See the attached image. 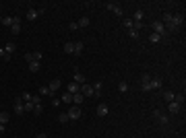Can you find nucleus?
Returning a JSON list of instances; mask_svg holds the SVG:
<instances>
[{
	"mask_svg": "<svg viewBox=\"0 0 186 138\" xmlns=\"http://www.w3.org/2000/svg\"><path fill=\"white\" fill-rule=\"evenodd\" d=\"M72 103H75V105H81L83 103V95H81V93H75V95H72Z\"/></svg>",
	"mask_w": 186,
	"mask_h": 138,
	"instance_id": "b1692460",
	"label": "nucleus"
},
{
	"mask_svg": "<svg viewBox=\"0 0 186 138\" xmlns=\"http://www.w3.org/2000/svg\"><path fill=\"white\" fill-rule=\"evenodd\" d=\"M79 89H81V85H77V82H68V87H66V93L75 95V93H79Z\"/></svg>",
	"mask_w": 186,
	"mask_h": 138,
	"instance_id": "4468645a",
	"label": "nucleus"
},
{
	"mask_svg": "<svg viewBox=\"0 0 186 138\" xmlns=\"http://www.w3.org/2000/svg\"><path fill=\"white\" fill-rule=\"evenodd\" d=\"M72 82H77V85H85V76H83L77 68H75V81H72Z\"/></svg>",
	"mask_w": 186,
	"mask_h": 138,
	"instance_id": "dca6fc26",
	"label": "nucleus"
},
{
	"mask_svg": "<svg viewBox=\"0 0 186 138\" xmlns=\"http://www.w3.org/2000/svg\"><path fill=\"white\" fill-rule=\"evenodd\" d=\"M174 101L182 105V103H184V93H178V95H174Z\"/></svg>",
	"mask_w": 186,
	"mask_h": 138,
	"instance_id": "2f4dec72",
	"label": "nucleus"
},
{
	"mask_svg": "<svg viewBox=\"0 0 186 138\" xmlns=\"http://www.w3.org/2000/svg\"><path fill=\"white\" fill-rule=\"evenodd\" d=\"M161 87H163V81L159 79V76L151 79V91H153V89H161Z\"/></svg>",
	"mask_w": 186,
	"mask_h": 138,
	"instance_id": "2eb2a0df",
	"label": "nucleus"
},
{
	"mask_svg": "<svg viewBox=\"0 0 186 138\" xmlns=\"http://www.w3.org/2000/svg\"><path fill=\"white\" fill-rule=\"evenodd\" d=\"M23 107H25V114H27V111H33V107H35V105L31 103V101H27V103H23Z\"/></svg>",
	"mask_w": 186,
	"mask_h": 138,
	"instance_id": "e433bc0d",
	"label": "nucleus"
},
{
	"mask_svg": "<svg viewBox=\"0 0 186 138\" xmlns=\"http://www.w3.org/2000/svg\"><path fill=\"white\" fill-rule=\"evenodd\" d=\"M64 52H66V54H75V43H72V41H66V43H64Z\"/></svg>",
	"mask_w": 186,
	"mask_h": 138,
	"instance_id": "4be33fe9",
	"label": "nucleus"
},
{
	"mask_svg": "<svg viewBox=\"0 0 186 138\" xmlns=\"http://www.w3.org/2000/svg\"><path fill=\"white\" fill-rule=\"evenodd\" d=\"M68 29H70V31H77V29H79V25H77V23H70Z\"/></svg>",
	"mask_w": 186,
	"mask_h": 138,
	"instance_id": "ea45409f",
	"label": "nucleus"
},
{
	"mask_svg": "<svg viewBox=\"0 0 186 138\" xmlns=\"http://www.w3.org/2000/svg\"><path fill=\"white\" fill-rule=\"evenodd\" d=\"M4 50H6V54H15V50H17V43H15V41H8V43H6V46H4Z\"/></svg>",
	"mask_w": 186,
	"mask_h": 138,
	"instance_id": "a211bd4d",
	"label": "nucleus"
},
{
	"mask_svg": "<svg viewBox=\"0 0 186 138\" xmlns=\"http://www.w3.org/2000/svg\"><path fill=\"white\" fill-rule=\"evenodd\" d=\"M37 95H39V97H46V95H52V93H50V89H48V87H39Z\"/></svg>",
	"mask_w": 186,
	"mask_h": 138,
	"instance_id": "c85d7f7f",
	"label": "nucleus"
},
{
	"mask_svg": "<svg viewBox=\"0 0 186 138\" xmlns=\"http://www.w3.org/2000/svg\"><path fill=\"white\" fill-rule=\"evenodd\" d=\"M39 68H42V64H39V62H29V70H31V72H39Z\"/></svg>",
	"mask_w": 186,
	"mask_h": 138,
	"instance_id": "5701e85b",
	"label": "nucleus"
},
{
	"mask_svg": "<svg viewBox=\"0 0 186 138\" xmlns=\"http://www.w3.org/2000/svg\"><path fill=\"white\" fill-rule=\"evenodd\" d=\"M42 111H44V105H35V107H33V114L35 115H42Z\"/></svg>",
	"mask_w": 186,
	"mask_h": 138,
	"instance_id": "4c0bfd02",
	"label": "nucleus"
},
{
	"mask_svg": "<svg viewBox=\"0 0 186 138\" xmlns=\"http://www.w3.org/2000/svg\"><path fill=\"white\" fill-rule=\"evenodd\" d=\"M15 111H17V115H25V107H23L21 97H17V99H15Z\"/></svg>",
	"mask_w": 186,
	"mask_h": 138,
	"instance_id": "0eeeda50",
	"label": "nucleus"
},
{
	"mask_svg": "<svg viewBox=\"0 0 186 138\" xmlns=\"http://www.w3.org/2000/svg\"><path fill=\"white\" fill-rule=\"evenodd\" d=\"M0 58H2V60H11V54H6L4 47H0Z\"/></svg>",
	"mask_w": 186,
	"mask_h": 138,
	"instance_id": "f704fd0d",
	"label": "nucleus"
},
{
	"mask_svg": "<svg viewBox=\"0 0 186 138\" xmlns=\"http://www.w3.org/2000/svg\"><path fill=\"white\" fill-rule=\"evenodd\" d=\"M89 23H91V21H89V17H81V19L77 21V25H79V29H83V27H89Z\"/></svg>",
	"mask_w": 186,
	"mask_h": 138,
	"instance_id": "f3484780",
	"label": "nucleus"
},
{
	"mask_svg": "<svg viewBox=\"0 0 186 138\" xmlns=\"http://www.w3.org/2000/svg\"><path fill=\"white\" fill-rule=\"evenodd\" d=\"M170 21H172V12H165V14H163V23L168 25Z\"/></svg>",
	"mask_w": 186,
	"mask_h": 138,
	"instance_id": "58836bf2",
	"label": "nucleus"
},
{
	"mask_svg": "<svg viewBox=\"0 0 186 138\" xmlns=\"http://www.w3.org/2000/svg\"><path fill=\"white\" fill-rule=\"evenodd\" d=\"M60 105V99H52V107H58Z\"/></svg>",
	"mask_w": 186,
	"mask_h": 138,
	"instance_id": "a19ab883",
	"label": "nucleus"
},
{
	"mask_svg": "<svg viewBox=\"0 0 186 138\" xmlns=\"http://www.w3.org/2000/svg\"><path fill=\"white\" fill-rule=\"evenodd\" d=\"M101 87H104L101 82H95V85H93V97H99V95H101Z\"/></svg>",
	"mask_w": 186,
	"mask_h": 138,
	"instance_id": "6ab92c4d",
	"label": "nucleus"
},
{
	"mask_svg": "<svg viewBox=\"0 0 186 138\" xmlns=\"http://www.w3.org/2000/svg\"><path fill=\"white\" fill-rule=\"evenodd\" d=\"M141 89H143V91H151V76H149V74H143V76H141Z\"/></svg>",
	"mask_w": 186,
	"mask_h": 138,
	"instance_id": "20e7f679",
	"label": "nucleus"
},
{
	"mask_svg": "<svg viewBox=\"0 0 186 138\" xmlns=\"http://www.w3.org/2000/svg\"><path fill=\"white\" fill-rule=\"evenodd\" d=\"M163 99H165V103L174 101V93H172V91H165V93H163Z\"/></svg>",
	"mask_w": 186,
	"mask_h": 138,
	"instance_id": "c756f323",
	"label": "nucleus"
},
{
	"mask_svg": "<svg viewBox=\"0 0 186 138\" xmlns=\"http://www.w3.org/2000/svg\"><path fill=\"white\" fill-rule=\"evenodd\" d=\"M8 117H11V115L6 114V111H0V124H4V126H6V124H8Z\"/></svg>",
	"mask_w": 186,
	"mask_h": 138,
	"instance_id": "a878e982",
	"label": "nucleus"
},
{
	"mask_svg": "<svg viewBox=\"0 0 186 138\" xmlns=\"http://www.w3.org/2000/svg\"><path fill=\"white\" fill-rule=\"evenodd\" d=\"M31 103L33 105H42V97L37 93H31Z\"/></svg>",
	"mask_w": 186,
	"mask_h": 138,
	"instance_id": "393cba45",
	"label": "nucleus"
},
{
	"mask_svg": "<svg viewBox=\"0 0 186 138\" xmlns=\"http://www.w3.org/2000/svg\"><path fill=\"white\" fill-rule=\"evenodd\" d=\"M79 93H81L83 97H93V85H81V89H79Z\"/></svg>",
	"mask_w": 186,
	"mask_h": 138,
	"instance_id": "39448f33",
	"label": "nucleus"
},
{
	"mask_svg": "<svg viewBox=\"0 0 186 138\" xmlns=\"http://www.w3.org/2000/svg\"><path fill=\"white\" fill-rule=\"evenodd\" d=\"M143 17H145L143 8H137V11H135V14H132V21H135V23H143Z\"/></svg>",
	"mask_w": 186,
	"mask_h": 138,
	"instance_id": "ddd939ff",
	"label": "nucleus"
},
{
	"mask_svg": "<svg viewBox=\"0 0 186 138\" xmlns=\"http://www.w3.org/2000/svg\"><path fill=\"white\" fill-rule=\"evenodd\" d=\"M60 101H64V103H66V105H70V103H72V95H70V93H64Z\"/></svg>",
	"mask_w": 186,
	"mask_h": 138,
	"instance_id": "cd10ccee",
	"label": "nucleus"
},
{
	"mask_svg": "<svg viewBox=\"0 0 186 138\" xmlns=\"http://www.w3.org/2000/svg\"><path fill=\"white\" fill-rule=\"evenodd\" d=\"M108 114H110V107H108L105 103H99V105H97V115H99V117H105Z\"/></svg>",
	"mask_w": 186,
	"mask_h": 138,
	"instance_id": "1a4fd4ad",
	"label": "nucleus"
},
{
	"mask_svg": "<svg viewBox=\"0 0 186 138\" xmlns=\"http://www.w3.org/2000/svg\"><path fill=\"white\" fill-rule=\"evenodd\" d=\"M58 122H60V124H66V122H70V120H68V115H66V114H60L58 115Z\"/></svg>",
	"mask_w": 186,
	"mask_h": 138,
	"instance_id": "c9c22d12",
	"label": "nucleus"
},
{
	"mask_svg": "<svg viewBox=\"0 0 186 138\" xmlns=\"http://www.w3.org/2000/svg\"><path fill=\"white\" fill-rule=\"evenodd\" d=\"M105 8H108L110 12H114L116 17H122V6H120V4H114V2H108V4H105Z\"/></svg>",
	"mask_w": 186,
	"mask_h": 138,
	"instance_id": "7ed1b4c3",
	"label": "nucleus"
},
{
	"mask_svg": "<svg viewBox=\"0 0 186 138\" xmlns=\"http://www.w3.org/2000/svg\"><path fill=\"white\" fill-rule=\"evenodd\" d=\"M118 91H120V93H126V91H128V82H126V81H120V85H118Z\"/></svg>",
	"mask_w": 186,
	"mask_h": 138,
	"instance_id": "7c9ffc66",
	"label": "nucleus"
},
{
	"mask_svg": "<svg viewBox=\"0 0 186 138\" xmlns=\"http://www.w3.org/2000/svg\"><path fill=\"white\" fill-rule=\"evenodd\" d=\"M12 23H15V17H2V23H0V25H4V27H11Z\"/></svg>",
	"mask_w": 186,
	"mask_h": 138,
	"instance_id": "aec40b11",
	"label": "nucleus"
},
{
	"mask_svg": "<svg viewBox=\"0 0 186 138\" xmlns=\"http://www.w3.org/2000/svg\"><path fill=\"white\" fill-rule=\"evenodd\" d=\"M83 47H85V43H83V41H75V56H79V54H81Z\"/></svg>",
	"mask_w": 186,
	"mask_h": 138,
	"instance_id": "412c9836",
	"label": "nucleus"
},
{
	"mask_svg": "<svg viewBox=\"0 0 186 138\" xmlns=\"http://www.w3.org/2000/svg\"><path fill=\"white\" fill-rule=\"evenodd\" d=\"M151 29H153V33H157V35H165V25L161 21H153Z\"/></svg>",
	"mask_w": 186,
	"mask_h": 138,
	"instance_id": "f03ea898",
	"label": "nucleus"
},
{
	"mask_svg": "<svg viewBox=\"0 0 186 138\" xmlns=\"http://www.w3.org/2000/svg\"><path fill=\"white\" fill-rule=\"evenodd\" d=\"M11 31H12V35L21 33V19H19V17H15V23L11 25Z\"/></svg>",
	"mask_w": 186,
	"mask_h": 138,
	"instance_id": "9d476101",
	"label": "nucleus"
},
{
	"mask_svg": "<svg viewBox=\"0 0 186 138\" xmlns=\"http://www.w3.org/2000/svg\"><path fill=\"white\" fill-rule=\"evenodd\" d=\"M153 115H155V117H157V120H159V124H163V126H165V124H168V122H170V117H168V115L163 114L161 109H155V114H153Z\"/></svg>",
	"mask_w": 186,
	"mask_h": 138,
	"instance_id": "6e6552de",
	"label": "nucleus"
},
{
	"mask_svg": "<svg viewBox=\"0 0 186 138\" xmlns=\"http://www.w3.org/2000/svg\"><path fill=\"white\" fill-rule=\"evenodd\" d=\"M66 115H68V120H79V117H81V107H79V105H70Z\"/></svg>",
	"mask_w": 186,
	"mask_h": 138,
	"instance_id": "f257e3e1",
	"label": "nucleus"
},
{
	"mask_svg": "<svg viewBox=\"0 0 186 138\" xmlns=\"http://www.w3.org/2000/svg\"><path fill=\"white\" fill-rule=\"evenodd\" d=\"M128 37L130 39H139V31L137 29H128Z\"/></svg>",
	"mask_w": 186,
	"mask_h": 138,
	"instance_id": "473e14b6",
	"label": "nucleus"
},
{
	"mask_svg": "<svg viewBox=\"0 0 186 138\" xmlns=\"http://www.w3.org/2000/svg\"><path fill=\"white\" fill-rule=\"evenodd\" d=\"M39 14H42V12H39V8H29L25 17H27V21H31V23H33V21L37 19V17H39Z\"/></svg>",
	"mask_w": 186,
	"mask_h": 138,
	"instance_id": "423d86ee",
	"label": "nucleus"
},
{
	"mask_svg": "<svg viewBox=\"0 0 186 138\" xmlns=\"http://www.w3.org/2000/svg\"><path fill=\"white\" fill-rule=\"evenodd\" d=\"M122 25H124L126 29H132V25H135V21H132V19H124V21H122Z\"/></svg>",
	"mask_w": 186,
	"mask_h": 138,
	"instance_id": "72a5a7b5",
	"label": "nucleus"
},
{
	"mask_svg": "<svg viewBox=\"0 0 186 138\" xmlns=\"http://www.w3.org/2000/svg\"><path fill=\"white\" fill-rule=\"evenodd\" d=\"M0 23H2V17H0Z\"/></svg>",
	"mask_w": 186,
	"mask_h": 138,
	"instance_id": "c03bdc74",
	"label": "nucleus"
},
{
	"mask_svg": "<svg viewBox=\"0 0 186 138\" xmlns=\"http://www.w3.org/2000/svg\"><path fill=\"white\" fill-rule=\"evenodd\" d=\"M35 138H48V134H44V132H39V134H37Z\"/></svg>",
	"mask_w": 186,
	"mask_h": 138,
	"instance_id": "37998d69",
	"label": "nucleus"
},
{
	"mask_svg": "<svg viewBox=\"0 0 186 138\" xmlns=\"http://www.w3.org/2000/svg\"><path fill=\"white\" fill-rule=\"evenodd\" d=\"M168 111H170L172 115H176L178 111H180V103H176V101H170V103H168Z\"/></svg>",
	"mask_w": 186,
	"mask_h": 138,
	"instance_id": "f8f14e48",
	"label": "nucleus"
},
{
	"mask_svg": "<svg viewBox=\"0 0 186 138\" xmlns=\"http://www.w3.org/2000/svg\"><path fill=\"white\" fill-rule=\"evenodd\" d=\"M4 132H6V126H4V124H0V136H2Z\"/></svg>",
	"mask_w": 186,
	"mask_h": 138,
	"instance_id": "79ce46f5",
	"label": "nucleus"
},
{
	"mask_svg": "<svg viewBox=\"0 0 186 138\" xmlns=\"http://www.w3.org/2000/svg\"><path fill=\"white\" fill-rule=\"evenodd\" d=\"M149 41H151V43H159V41H161V35L151 33V35H149Z\"/></svg>",
	"mask_w": 186,
	"mask_h": 138,
	"instance_id": "bb28decb",
	"label": "nucleus"
},
{
	"mask_svg": "<svg viewBox=\"0 0 186 138\" xmlns=\"http://www.w3.org/2000/svg\"><path fill=\"white\" fill-rule=\"evenodd\" d=\"M60 85H62V81H60V79H54V81L50 82V87H48V89H50V93L54 95V93H56V91L60 89Z\"/></svg>",
	"mask_w": 186,
	"mask_h": 138,
	"instance_id": "9b49d317",
	"label": "nucleus"
}]
</instances>
